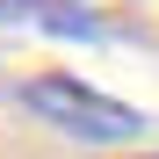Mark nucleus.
Returning a JSON list of instances; mask_svg holds the SVG:
<instances>
[{"instance_id":"obj_1","label":"nucleus","mask_w":159,"mask_h":159,"mask_svg":"<svg viewBox=\"0 0 159 159\" xmlns=\"http://www.w3.org/2000/svg\"><path fill=\"white\" fill-rule=\"evenodd\" d=\"M22 109L43 116L51 130H65V138H80V145H130L145 130V116L130 109V101L101 94L87 80H72V72H36L29 87H22Z\"/></svg>"},{"instance_id":"obj_2","label":"nucleus","mask_w":159,"mask_h":159,"mask_svg":"<svg viewBox=\"0 0 159 159\" xmlns=\"http://www.w3.org/2000/svg\"><path fill=\"white\" fill-rule=\"evenodd\" d=\"M87 7H123V0H87Z\"/></svg>"},{"instance_id":"obj_3","label":"nucleus","mask_w":159,"mask_h":159,"mask_svg":"<svg viewBox=\"0 0 159 159\" xmlns=\"http://www.w3.org/2000/svg\"><path fill=\"white\" fill-rule=\"evenodd\" d=\"M152 159H159V152H152Z\"/></svg>"}]
</instances>
